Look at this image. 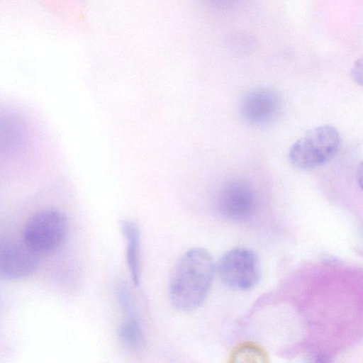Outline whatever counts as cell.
<instances>
[{
	"instance_id": "6da1fadb",
	"label": "cell",
	"mask_w": 363,
	"mask_h": 363,
	"mask_svg": "<svg viewBox=\"0 0 363 363\" xmlns=\"http://www.w3.org/2000/svg\"><path fill=\"white\" fill-rule=\"evenodd\" d=\"M214 275V262L208 250L194 247L184 252L170 276L169 297L172 306L183 313L200 307L209 293Z\"/></svg>"
},
{
	"instance_id": "7a4b0ae2",
	"label": "cell",
	"mask_w": 363,
	"mask_h": 363,
	"mask_svg": "<svg viewBox=\"0 0 363 363\" xmlns=\"http://www.w3.org/2000/svg\"><path fill=\"white\" fill-rule=\"evenodd\" d=\"M340 143L339 133L334 127H316L292 145L289 158L298 169H314L325 164L335 155Z\"/></svg>"
},
{
	"instance_id": "3957f363",
	"label": "cell",
	"mask_w": 363,
	"mask_h": 363,
	"mask_svg": "<svg viewBox=\"0 0 363 363\" xmlns=\"http://www.w3.org/2000/svg\"><path fill=\"white\" fill-rule=\"evenodd\" d=\"M67 226V218L61 211L51 208L41 210L27 220L22 239L38 255L52 252L64 241Z\"/></svg>"
},
{
	"instance_id": "277c9868",
	"label": "cell",
	"mask_w": 363,
	"mask_h": 363,
	"mask_svg": "<svg viewBox=\"0 0 363 363\" xmlns=\"http://www.w3.org/2000/svg\"><path fill=\"white\" fill-rule=\"evenodd\" d=\"M218 273L226 286L237 290L250 289L259 279L258 259L250 250H230L220 259Z\"/></svg>"
},
{
	"instance_id": "5b68a950",
	"label": "cell",
	"mask_w": 363,
	"mask_h": 363,
	"mask_svg": "<svg viewBox=\"0 0 363 363\" xmlns=\"http://www.w3.org/2000/svg\"><path fill=\"white\" fill-rule=\"evenodd\" d=\"M39 255L22 238L0 236V278L16 281L28 277L37 269Z\"/></svg>"
},
{
	"instance_id": "8992f818",
	"label": "cell",
	"mask_w": 363,
	"mask_h": 363,
	"mask_svg": "<svg viewBox=\"0 0 363 363\" xmlns=\"http://www.w3.org/2000/svg\"><path fill=\"white\" fill-rule=\"evenodd\" d=\"M281 102L277 93L267 89H256L247 93L240 104V112L248 123L266 125L277 119Z\"/></svg>"
},
{
	"instance_id": "52a82bcc",
	"label": "cell",
	"mask_w": 363,
	"mask_h": 363,
	"mask_svg": "<svg viewBox=\"0 0 363 363\" xmlns=\"http://www.w3.org/2000/svg\"><path fill=\"white\" fill-rule=\"evenodd\" d=\"M256 196L252 188L242 181H233L221 190L218 200L220 213L234 220L250 218L255 210Z\"/></svg>"
},
{
	"instance_id": "ba28073f",
	"label": "cell",
	"mask_w": 363,
	"mask_h": 363,
	"mask_svg": "<svg viewBox=\"0 0 363 363\" xmlns=\"http://www.w3.org/2000/svg\"><path fill=\"white\" fill-rule=\"evenodd\" d=\"M26 130L21 118L12 111L0 110V156L10 155L25 142Z\"/></svg>"
},
{
	"instance_id": "9c48e42d",
	"label": "cell",
	"mask_w": 363,
	"mask_h": 363,
	"mask_svg": "<svg viewBox=\"0 0 363 363\" xmlns=\"http://www.w3.org/2000/svg\"><path fill=\"white\" fill-rule=\"evenodd\" d=\"M121 230L126 241L125 258L133 284H140V233L138 225L130 220L120 223Z\"/></svg>"
},
{
	"instance_id": "30bf717a",
	"label": "cell",
	"mask_w": 363,
	"mask_h": 363,
	"mask_svg": "<svg viewBox=\"0 0 363 363\" xmlns=\"http://www.w3.org/2000/svg\"><path fill=\"white\" fill-rule=\"evenodd\" d=\"M118 337L130 352H138L144 348L145 335L138 318L125 317L118 328Z\"/></svg>"
},
{
	"instance_id": "8fae6325",
	"label": "cell",
	"mask_w": 363,
	"mask_h": 363,
	"mask_svg": "<svg viewBox=\"0 0 363 363\" xmlns=\"http://www.w3.org/2000/svg\"><path fill=\"white\" fill-rule=\"evenodd\" d=\"M230 363H269L266 353L252 343L239 345L233 352Z\"/></svg>"
},
{
	"instance_id": "7c38bea8",
	"label": "cell",
	"mask_w": 363,
	"mask_h": 363,
	"mask_svg": "<svg viewBox=\"0 0 363 363\" xmlns=\"http://www.w3.org/2000/svg\"><path fill=\"white\" fill-rule=\"evenodd\" d=\"M117 297L125 317L138 318L135 297L131 287L125 283L120 284L117 288Z\"/></svg>"
}]
</instances>
